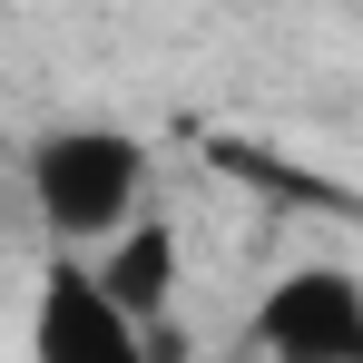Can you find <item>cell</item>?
Instances as JSON below:
<instances>
[{
  "label": "cell",
  "instance_id": "6da1fadb",
  "mask_svg": "<svg viewBox=\"0 0 363 363\" xmlns=\"http://www.w3.org/2000/svg\"><path fill=\"white\" fill-rule=\"evenodd\" d=\"M30 216L50 226L60 255H99V245L147 216V147L108 118H69L30 138Z\"/></svg>",
  "mask_w": 363,
  "mask_h": 363
},
{
  "label": "cell",
  "instance_id": "7a4b0ae2",
  "mask_svg": "<svg viewBox=\"0 0 363 363\" xmlns=\"http://www.w3.org/2000/svg\"><path fill=\"white\" fill-rule=\"evenodd\" d=\"M30 363H167V354H157V324H138L89 255H50L40 304H30Z\"/></svg>",
  "mask_w": 363,
  "mask_h": 363
},
{
  "label": "cell",
  "instance_id": "3957f363",
  "mask_svg": "<svg viewBox=\"0 0 363 363\" xmlns=\"http://www.w3.org/2000/svg\"><path fill=\"white\" fill-rule=\"evenodd\" d=\"M265 363H363V275L354 265H285L255 304Z\"/></svg>",
  "mask_w": 363,
  "mask_h": 363
},
{
  "label": "cell",
  "instance_id": "277c9868",
  "mask_svg": "<svg viewBox=\"0 0 363 363\" xmlns=\"http://www.w3.org/2000/svg\"><path fill=\"white\" fill-rule=\"evenodd\" d=\"M99 275H108V295L138 314V324H167V304H177L186 285V245H177V216H138V226H118V236L89 255Z\"/></svg>",
  "mask_w": 363,
  "mask_h": 363
}]
</instances>
